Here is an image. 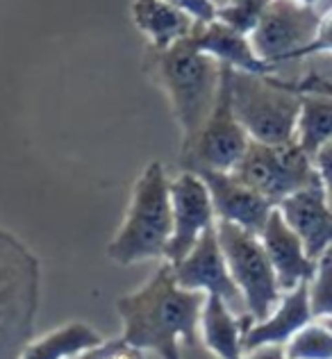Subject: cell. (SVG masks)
<instances>
[{"instance_id":"obj_1","label":"cell","mask_w":332,"mask_h":359,"mask_svg":"<svg viewBox=\"0 0 332 359\" xmlns=\"http://www.w3.org/2000/svg\"><path fill=\"white\" fill-rule=\"evenodd\" d=\"M205 294L178 285L173 266L164 262L144 287L117 300L123 339L159 359H182L180 344L194 348L201 332Z\"/></svg>"},{"instance_id":"obj_2","label":"cell","mask_w":332,"mask_h":359,"mask_svg":"<svg viewBox=\"0 0 332 359\" xmlns=\"http://www.w3.org/2000/svg\"><path fill=\"white\" fill-rule=\"evenodd\" d=\"M144 69L168 96L182 146L192 144L219 98L223 64L203 53L189 34L166 50L148 48Z\"/></svg>"},{"instance_id":"obj_3","label":"cell","mask_w":332,"mask_h":359,"mask_svg":"<svg viewBox=\"0 0 332 359\" xmlns=\"http://www.w3.org/2000/svg\"><path fill=\"white\" fill-rule=\"evenodd\" d=\"M171 237H173L171 180L162 164L150 162L132 187L126 219L107 245V257L119 266L166 259Z\"/></svg>"},{"instance_id":"obj_4","label":"cell","mask_w":332,"mask_h":359,"mask_svg":"<svg viewBox=\"0 0 332 359\" xmlns=\"http://www.w3.org/2000/svg\"><path fill=\"white\" fill-rule=\"evenodd\" d=\"M39 291L36 255L12 232L0 230V359H18L32 341Z\"/></svg>"},{"instance_id":"obj_5","label":"cell","mask_w":332,"mask_h":359,"mask_svg":"<svg viewBox=\"0 0 332 359\" xmlns=\"http://www.w3.org/2000/svg\"><path fill=\"white\" fill-rule=\"evenodd\" d=\"M234 114L251 141L282 146L296 141L300 93L287 80L273 75H253L232 69L230 80Z\"/></svg>"},{"instance_id":"obj_6","label":"cell","mask_w":332,"mask_h":359,"mask_svg":"<svg viewBox=\"0 0 332 359\" xmlns=\"http://www.w3.org/2000/svg\"><path fill=\"white\" fill-rule=\"evenodd\" d=\"M216 234L227 269L244 296L246 316H251L253 323L264 320L282 300V289L260 234L225 221H216Z\"/></svg>"},{"instance_id":"obj_7","label":"cell","mask_w":332,"mask_h":359,"mask_svg":"<svg viewBox=\"0 0 332 359\" xmlns=\"http://www.w3.org/2000/svg\"><path fill=\"white\" fill-rule=\"evenodd\" d=\"M232 173L276 207L293 194L324 184L314 159L296 141L282 146L251 141L248 150Z\"/></svg>"},{"instance_id":"obj_8","label":"cell","mask_w":332,"mask_h":359,"mask_svg":"<svg viewBox=\"0 0 332 359\" xmlns=\"http://www.w3.org/2000/svg\"><path fill=\"white\" fill-rule=\"evenodd\" d=\"M232 69L223 66L221 89L216 105L210 118L196 135L192 144L182 146V162L185 171H234V166L241 162L246 150L251 146L248 132L244 130L232 107V91H230Z\"/></svg>"},{"instance_id":"obj_9","label":"cell","mask_w":332,"mask_h":359,"mask_svg":"<svg viewBox=\"0 0 332 359\" xmlns=\"http://www.w3.org/2000/svg\"><path fill=\"white\" fill-rule=\"evenodd\" d=\"M321 25V14L314 7L296 0H271L258 30L251 34L253 48L260 57L276 66L287 60H300L314 41Z\"/></svg>"},{"instance_id":"obj_10","label":"cell","mask_w":332,"mask_h":359,"mask_svg":"<svg viewBox=\"0 0 332 359\" xmlns=\"http://www.w3.org/2000/svg\"><path fill=\"white\" fill-rule=\"evenodd\" d=\"M171 207H173V237L164 262L178 264L192 252L207 230L216 228V212L210 189L194 171H182L171 180Z\"/></svg>"},{"instance_id":"obj_11","label":"cell","mask_w":332,"mask_h":359,"mask_svg":"<svg viewBox=\"0 0 332 359\" xmlns=\"http://www.w3.org/2000/svg\"><path fill=\"white\" fill-rule=\"evenodd\" d=\"M171 266H173L175 280L182 289L221 298L234 314L246 316V302L230 269H227L216 228L207 230L201 241L192 248V252L182 262L171 264Z\"/></svg>"},{"instance_id":"obj_12","label":"cell","mask_w":332,"mask_h":359,"mask_svg":"<svg viewBox=\"0 0 332 359\" xmlns=\"http://www.w3.org/2000/svg\"><path fill=\"white\" fill-rule=\"evenodd\" d=\"M194 173L201 175L210 189L216 221L234 223L244 230L260 234L264 225L269 223L271 214L276 212V205L248 184H244L232 171H207L203 168V171Z\"/></svg>"},{"instance_id":"obj_13","label":"cell","mask_w":332,"mask_h":359,"mask_svg":"<svg viewBox=\"0 0 332 359\" xmlns=\"http://www.w3.org/2000/svg\"><path fill=\"white\" fill-rule=\"evenodd\" d=\"M260 239L273 264V271L278 276L282 294L293 291L314 278L317 262L307 255L305 243L296 234V230L284 221L278 207L271 214L269 223L264 225V230L260 232Z\"/></svg>"},{"instance_id":"obj_14","label":"cell","mask_w":332,"mask_h":359,"mask_svg":"<svg viewBox=\"0 0 332 359\" xmlns=\"http://www.w3.org/2000/svg\"><path fill=\"white\" fill-rule=\"evenodd\" d=\"M278 210L305 243L310 257L314 262L324 257L332 245V203L328 189L321 184L298 191L282 201Z\"/></svg>"},{"instance_id":"obj_15","label":"cell","mask_w":332,"mask_h":359,"mask_svg":"<svg viewBox=\"0 0 332 359\" xmlns=\"http://www.w3.org/2000/svg\"><path fill=\"white\" fill-rule=\"evenodd\" d=\"M314 320L310 302V282L282 294L278 307L264 320H248L244 332V353H255L269 346H287L293 334Z\"/></svg>"},{"instance_id":"obj_16","label":"cell","mask_w":332,"mask_h":359,"mask_svg":"<svg viewBox=\"0 0 332 359\" xmlns=\"http://www.w3.org/2000/svg\"><path fill=\"white\" fill-rule=\"evenodd\" d=\"M192 39L203 53L234 71L253 75H273L276 71V66L267 64L255 53L251 36L227 27L219 18L212 23H196Z\"/></svg>"},{"instance_id":"obj_17","label":"cell","mask_w":332,"mask_h":359,"mask_svg":"<svg viewBox=\"0 0 332 359\" xmlns=\"http://www.w3.org/2000/svg\"><path fill=\"white\" fill-rule=\"evenodd\" d=\"M251 316H239L216 296L205 298L201 339L216 359H244V332Z\"/></svg>"},{"instance_id":"obj_18","label":"cell","mask_w":332,"mask_h":359,"mask_svg":"<svg viewBox=\"0 0 332 359\" xmlns=\"http://www.w3.org/2000/svg\"><path fill=\"white\" fill-rule=\"evenodd\" d=\"M132 21L150 39V48L166 50L194 32L196 21L166 0H135Z\"/></svg>"},{"instance_id":"obj_19","label":"cell","mask_w":332,"mask_h":359,"mask_svg":"<svg viewBox=\"0 0 332 359\" xmlns=\"http://www.w3.org/2000/svg\"><path fill=\"white\" fill-rule=\"evenodd\" d=\"M102 341H105V339H102L91 325L73 320V323H66L39 339H32V341L23 348V353L18 359H73L75 355L89 351V348L98 346Z\"/></svg>"},{"instance_id":"obj_20","label":"cell","mask_w":332,"mask_h":359,"mask_svg":"<svg viewBox=\"0 0 332 359\" xmlns=\"http://www.w3.org/2000/svg\"><path fill=\"white\" fill-rule=\"evenodd\" d=\"M332 141V96L300 93V114L296 123V144L314 159Z\"/></svg>"},{"instance_id":"obj_21","label":"cell","mask_w":332,"mask_h":359,"mask_svg":"<svg viewBox=\"0 0 332 359\" xmlns=\"http://www.w3.org/2000/svg\"><path fill=\"white\" fill-rule=\"evenodd\" d=\"M289 359H332V330L324 320H312L284 346Z\"/></svg>"},{"instance_id":"obj_22","label":"cell","mask_w":332,"mask_h":359,"mask_svg":"<svg viewBox=\"0 0 332 359\" xmlns=\"http://www.w3.org/2000/svg\"><path fill=\"white\" fill-rule=\"evenodd\" d=\"M269 5L271 0H227L223 7L216 9V18L232 30L251 36L258 30Z\"/></svg>"},{"instance_id":"obj_23","label":"cell","mask_w":332,"mask_h":359,"mask_svg":"<svg viewBox=\"0 0 332 359\" xmlns=\"http://www.w3.org/2000/svg\"><path fill=\"white\" fill-rule=\"evenodd\" d=\"M312 314L317 318H332V255H324L317 262L314 278L310 280Z\"/></svg>"},{"instance_id":"obj_24","label":"cell","mask_w":332,"mask_h":359,"mask_svg":"<svg viewBox=\"0 0 332 359\" xmlns=\"http://www.w3.org/2000/svg\"><path fill=\"white\" fill-rule=\"evenodd\" d=\"M73 359H146V355L139 351V348L130 346L126 339H109V341H102L98 346L89 348L80 355H75Z\"/></svg>"},{"instance_id":"obj_25","label":"cell","mask_w":332,"mask_h":359,"mask_svg":"<svg viewBox=\"0 0 332 359\" xmlns=\"http://www.w3.org/2000/svg\"><path fill=\"white\" fill-rule=\"evenodd\" d=\"M166 3L187 12L196 23L216 21V5L212 3V0H166Z\"/></svg>"},{"instance_id":"obj_26","label":"cell","mask_w":332,"mask_h":359,"mask_svg":"<svg viewBox=\"0 0 332 359\" xmlns=\"http://www.w3.org/2000/svg\"><path fill=\"white\" fill-rule=\"evenodd\" d=\"M319 53H332V9L328 14L321 16L319 32L314 36V41H312L305 48V53H303V57H307V55H319Z\"/></svg>"},{"instance_id":"obj_27","label":"cell","mask_w":332,"mask_h":359,"mask_svg":"<svg viewBox=\"0 0 332 359\" xmlns=\"http://www.w3.org/2000/svg\"><path fill=\"white\" fill-rule=\"evenodd\" d=\"M293 91L298 93H326V96H332V80L324 78L319 73H310L307 78H303L298 82H289Z\"/></svg>"},{"instance_id":"obj_28","label":"cell","mask_w":332,"mask_h":359,"mask_svg":"<svg viewBox=\"0 0 332 359\" xmlns=\"http://www.w3.org/2000/svg\"><path fill=\"white\" fill-rule=\"evenodd\" d=\"M314 166L321 175V182L328 189V194H332V141L314 155Z\"/></svg>"},{"instance_id":"obj_29","label":"cell","mask_w":332,"mask_h":359,"mask_svg":"<svg viewBox=\"0 0 332 359\" xmlns=\"http://www.w3.org/2000/svg\"><path fill=\"white\" fill-rule=\"evenodd\" d=\"M244 359H289V357L284 355L282 346H269V348H260L255 353H248Z\"/></svg>"},{"instance_id":"obj_30","label":"cell","mask_w":332,"mask_h":359,"mask_svg":"<svg viewBox=\"0 0 332 359\" xmlns=\"http://www.w3.org/2000/svg\"><path fill=\"white\" fill-rule=\"evenodd\" d=\"M296 3H300V5H310V7H314L319 0H296Z\"/></svg>"},{"instance_id":"obj_31","label":"cell","mask_w":332,"mask_h":359,"mask_svg":"<svg viewBox=\"0 0 332 359\" xmlns=\"http://www.w3.org/2000/svg\"><path fill=\"white\" fill-rule=\"evenodd\" d=\"M212 3L216 5V9H219V7H223V5L227 3V0H212Z\"/></svg>"},{"instance_id":"obj_32","label":"cell","mask_w":332,"mask_h":359,"mask_svg":"<svg viewBox=\"0 0 332 359\" xmlns=\"http://www.w3.org/2000/svg\"><path fill=\"white\" fill-rule=\"evenodd\" d=\"M324 323H326V325H328V327L332 330V318H324Z\"/></svg>"},{"instance_id":"obj_33","label":"cell","mask_w":332,"mask_h":359,"mask_svg":"<svg viewBox=\"0 0 332 359\" xmlns=\"http://www.w3.org/2000/svg\"><path fill=\"white\" fill-rule=\"evenodd\" d=\"M328 255H332V245H330V250H328Z\"/></svg>"},{"instance_id":"obj_34","label":"cell","mask_w":332,"mask_h":359,"mask_svg":"<svg viewBox=\"0 0 332 359\" xmlns=\"http://www.w3.org/2000/svg\"><path fill=\"white\" fill-rule=\"evenodd\" d=\"M328 196H330V203H332V194H328Z\"/></svg>"}]
</instances>
